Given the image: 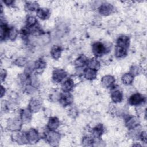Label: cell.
<instances>
[{"mask_svg":"<svg viewBox=\"0 0 147 147\" xmlns=\"http://www.w3.org/2000/svg\"><path fill=\"white\" fill-rule=\"evenodd\" d=\"M26 136L28 142L34 144L37 143L40 140V135L38 131L34 128L30 129L26 133Z\"/></svg>","mask_w":147,"mask_h":147,"instance_id":"52a82bcc","label":"cell"},{"mask_svg":"<svg viewBox=\"0 0 147 147\" xmlns=\"http://www.w3.org/2000/svg\"><path fill=\"white\" fill-rule=\"evenodd\" d=\"M111 89V92L110 94V97L111 100L114 103H118L122 101L123 100V93L119 90L115 88L114 87Z\"/></svg>","mask_w":147,"mask_h":147,"instance_id":"30bf717a","label":"cell"},{"mask_svg":"<svg viewBox=\"0 0 147 147\" xmlns=\"http://www.w3.org/2000/svg\"><path fill=\"white\" fill-rule=\"evenodd\" d=\"M2 2L6 6H12L14 3V1H11V0H6V1H2Z\"/></svg>","mask_w":147,"mask_h":147,"instance_id":"8d00e7d4","label":"cell"},{"mask_svg":"<svg viewBox=\"0 0 147 147\" xmlns=\"http://www.w3.org/2000/svg\"><path fill=\"white\" fill-rule=\"evenodd\" d=\"M36 13L37 17L42 20L48 18L51 15L49 9L45 7H39L36 11Z\"/></svg>","mask_w":147,"mask_h":147,"instance_id":"ac0fdd59","label":"cell"},{"mask_svg":"<svg viewBox=\"0 0 147 147\" xmlns=\"http://www.w3.org/2000/svg\"><path fill=\"white\" fill-rule=\"evenodd\" d=\"M134 76L130 72L124 74L121 77V81L125 85L128 86L132 84L134 81Z\"/></svg>","mask_w":147,"mask_h":147,"instance_id":"cb8c5ba5","label":"cell"},{"mask_svg":"<svg viewBox=\"0 0 147 147\" xmlns=\"http://www.w3.org/2000/svg\"><path fill=\"white\" fill-rule=\"evenodd\" d=\"M107 51L106 45L100 41H96L92 45V52L95 57H101L107 53Z\"/></svg>","mask_w":147,"mask_h":147,"instance_id":"6da1fadb","label":"cell"},{"mask_svg":"<svg viewBox=\"0 0 147 147\" xmlns=\"http://www.w3.org/2000/svg\"><path fill=\"white\" fill-rule=\"evenodd\" d=\"M87 67L98 70L100 67V63L96 57H94L88 60Z\"/></svg>","mask_w":147,"mask_h":147,"instance_id":"f1b7e54d","label":"cell"},{"mask_svg":"<svg viewBox=\"0 0 147 147\" xmlns=\"http://www.w3.org/2000/svg\"><path fill=\"white\" fill-rule=\"evenodd\" d=\"M45 141L51 145H56L60 140V134L55 130H48L45 133Z\"/></svg>","mask_w":147,"mask_h":147,"instance_id":"7a4b0ae2","label":"cell"},{"mask_svg":"<svg viewBox=\"0 0 147 147\" xmlns=\"http://www.w3.org/2000/svg\"><path fill=\"white\" fill-rule=\"evenodd\" d=\"M5 92H6L5 88L2 86H1V98H2L3 95H5Z\"/></svg>","mask_w":147,"mask_h":147,"instance_id":"74e56055","label":"cell"},{"mask_svg":"<svg viewBox=\"0 0 147 147\" xmlns=\"http://www.w3.org/2000/svg\"><path fill=\"white\" fill-rule=\"evenodd\" d=\"M130 45V38L126 35H121L117 38L115 46L128 49Z\"/></svg>","mask_w":147,"mask_h":147,"instance_id":"4fadbf2b","label":"cell"},{"mask_svg":"<svg viewBox=\"0 0 147 147\" xmlns=\"http://www.w3.org/2000/svg\"><path fill=\"white\" fill-rule=\"evenodd\" d=\"M141 71V68L140 67L138 66V65H133L131 68H130V73H131L134 76L138 75L140 74Z\"/></svg>","mask_w":147,"mask_h":147,"instance_id":"d6a6232c","label":"cell"},{"mask_svg":"<svg viewBox=\"0 0 147 147\" xmlns=\"http://www.w3.org/2000/svg\"><path fill=\"white\" fill-rule=\"evenodd\" d=\"M99 13L103 16H107L112 14L114 11V6L108 2H104L100 5L98 8Z\"/></svg>","mask_w":147,"mask_h":147,"instance_id":"5b68a950","label":"cell"},{"mask_svg":"<svg viewBox=\"0 0 147 147\" xmlns=\"http://www.w3.org/2000/svg\"><path fill=\"white\" fill-rule=\"evenodd\" d=\"M97 72L98 70L87 67L83 70V75L87 80H93L97 77Z\"/></svg>","mask_w":147,"mask_h":147,"instance_id":"8fae6325","label":"cell"},{"mask_svg":"<svg viewBox=\"0 0 147 147\" xmlns=\"http://www.w3.org/2000/svg\"><path fill=\"white\" fill-rule=\"evenodd\" d=\"M145 102V97L140 93H134L128 99V103L131 106H140Z\"/></svg>","mask_w":147,"mask_h":147,"instance_id":"277c9868","label":"cell"},{"mask_svg":"<svg viewBox=\"0 0 147 147\" xmlns=\"http://www.w3.org/2000/svg\"><path fill=\"white\" fill-rule=\"evenodd\" d=\"M69 115L71 116L72 118H74L75 117L77 116V114H78V111H77V110L74 108V107H72L71 108L70 110H69Z\"/></svg>","mask_w":147,"mask_h":147,"instance_id":"e575fe53","label":"cell"},{"mask_svg":"<svg viewBox=\"0 0 147 147\" xmlns=\"http://www.w3.org/2000/svg\"><path fill=\"white\" fill-rule=\"evenodd\" d=\"M41 108V102L37 98H32L29 103L28 109L32 113L38 112Z\"/></svg>","mask_w":147,"mask_h":147,"instance_id":"5bb4252c","label":"cell"},{"mask_svg":"<svg viewBox=\"0 0 147 147\" xmlns=\"http://www.w3.org/2000/svg\"><path fill=\"white\" fill-rule=\"evenodd\" d=\"M104 132V127L102 124H98L92 129V134L95 138H99Z\"/></svg>","mask_w":147,"mask_h":147,"instance_id":"44dd1931","label":"cell"},{"mask_svg":"<svg viewBox=\"0 0 147 147\" xmlns=\"http://www.w3.org/2000/svg\"><path fill=\"white\" fill-rule=\"evenodd\" d=\"M14 140L19 144H25L26 142H28L26 133H17V134L14 136Z\"/></svg>","mask_w":147,"mask_h":147,"instance_id":"4316f807","label":"cell"},{"mask_svg":"<svg viewBox=\"0 0 147 147\" xmlns=\"http://www.w3.org/2000/svg\"><path fill=\"white\" fill-rule=\"evenodd\" d=\"M59 101L61 105L64 107L70 106L74 101V97L71 92L63 91L59 94Z\"/></svg>","mask_w":147,"mask_h":147,"instance_id":"3957f363","label":"cell"},{"mask_svg":"<svg viewBox=\"0 0 147 147\" xmlns=\"http://www.w3.org/2000/svg\"><path fill=\"white\" fill-rule=\"evenodd\" d=\"M82 142L84 146H92L94 145L93 144L95 142V140L91 137L86 136L83 138Z\"/></svg>","mask_w":147,"mask_h":147,"instance_id":"4dcf8cb0","label":"cell"},{"mask_svg":"<svg viewBox=\"0 0 147 147\" xmlns=\"http://www.w3.org/2000/svg\"><path fill=\"white\" fill-rule=\"evenodd\" d=\"M60 126V121L56 117H51L47 123V129L49 130H56Z\"/></svg>","mask_w":147,"mask_h":147,"instance_id":"e0dca14e","label":"cell"},{"mask_svg":"<svg viewBox=\"0 0 147 147\" xmlns=\"http://www.w3.org/2000/svg\"><path fill=\"white\" fill-rule=\"evenodd\" d=\"M14 63L16 65H17L18 67H23L26 64L27 61L25 57H20L16 59Z\"/></svg>","mask_w":147,"mask_h":147,"instance_id":"1f68e13d","label":"cell"},{"mask_svg":"<svg viewBox=\"0 0 147 147\" xmlns=\"http://www.w3.org/2000/svg\"><path fill=\"white\" fill-rule=\"evenodd\" d=\"M6 75H7L6 71L5 69H2L1 71V80L2 82L5 79Z\"/></svg>","mask_w":147,"mask_h":147,"instance_id":"d590c367","label":"cell"},{"mask_svg":"<svg viewBox=\"0 0 147 147\" xmlns=\"http://www.w3.org/2000/svg\"><path fill=\"white\" fill-rule=\"evenodd\" d=\"M139 119L135 116L129 115L125 119V125L129 130L137 127L140 125Z\"/></svg>","mask_w":147,"mask_h":147,"instance_id":"ba28073f","label":"cell"},{"mask_svg":"<svg viewBox=\"0 0 147 147\" xmlns=\"http://www.w3.org/2000/svg\"><path fill=\"white\" fill-rule=\"evenodd\" d=\"M75 87V83L72 79L68 78L62 83L61 89L64 92H71Z\"/></svg>","mask_w":147,"mask_h":147,"instance_id":"2e32d148","label":"cell"},{"mask_svg":"<svg viewBox=\"0 0 147 147\" xmlns=\"http://www.w3.org/2000/svg\"><path fill=\"white\" fill-rule=\"evenodd\" d=\"M32 112L28 108L22 109L20 111V119L22 123H28L32 117Z\"/></svg>","mask_w":147,"mask_h":147,"instance_id":"9a60e30c","label":"cell"},{"mask_svg":"<svg viewBox=\"0 0 147 147\" xmlns=\"http://www.w3.org/2000/svg\"><path fill=\"white\" fill-rule=\"evenodd\" d=\"M62 49L59 45H53L50 51V54L52 57L55 60H58L61 55Z\"/></svg>","mask_w":147,"mask_h":147,"instance_id":"ffe728a7","label":"cell"},{"mask_svg":"<svg viewBox=\"0 0 147 147\" xmlns=\"http://www.w3.org/2000/svg\"><path fill=\"white\" fill-rule=\"evenodd\" d=\"M114 55L117 58H123L127 56V49L115 46L114 49Z\"/></svg>","mask_w":147,"mask_h":147,"instance_id":"d4e9b609","label":"cell"},{"mask_svg":"<svg viewBox=\"0 0 147 147\" xmlns=\"http://www.w3.org/2000/svg\"><path fill=\"white\" fill-rule=\"evenodd\" d=\"M37 20L33 16H29L26 20V26L28 28H32L37 25Z\"/></svg>","mask_w":147,"mask_h":147,"instance_id":"83f0119b","label":"cell"},{"mask_svg":"<svg viewBox=\"0 0 147 147\" xmlns=\"http://www.w3.org/2000/svg\"><path fill=\"white\" fill-rule=\"evenodd\" d=\"M115 82V78L110 75H105L101 79V83L102 86L107 88H112L114 87Z\"/></svg>","mask_w":147,"mask_h":147,"instance_id":"7c38bea8","label":"cell"},{"mask_svg":"<svg viewBox=\"0 0 147 147\" xmlns=\"http://www.w3.org/2000/svg\"><path fill=\"white\" fill-rule=\"evenodd\" d=\"M88 59L83 55L79 56L75 61V65L78 68H81L87 65Z\"/></svg>","mask_w":147,"mask_h":147,"instance_id":"d6986e66","label":"cell"},{"mask_svg":"<svg viewBox=\"0 0 147 147\" xmlns=\"http://www.w3.org/2000/svg\"><path fill=\"white\" fill-rule=\"evenodd\" d=\"M46 62L42 59H38L34 64V69L37 73H41L46 67Z\"/></svg>","mask_w":147,"mask_h":147,"instance_id":"603a6c76","label":"cell"},{"mask_svg":"<svg viewBox=\"0 0 147 147\" xmlns=\"http://www.w3.org/2000/svg\"><path fill=\"white\" fill-rule=\"evenodd\" d=\"M67 76V73L63 69H55L52 72V79L56 83H61L66 79Z\"/></svg>","mask_w":147,"mask_h":147,"instance_id":"8992f818","label":"cell"},{"mask_svg":"<svg viewBox=\"0 0 147 147\" xmlns=\"http://www.w3.org/2000/svg\"><path fill=\"white\" fill-rule=\"evenodd\" d=\"M139 137L141 140L144 143L146 142V132L145 131H142L140 133Z\"/></svg>","mask_w":147,"mask_h":147,"instance_id":"836d02e7","label":"cell"},{"mask_svg":"<svg viewBox=\"0 0 147 147\" xmlns=\"http://www.w3.org/2000/svg\"><path fill=\"white\" fill-rule=\"evenodd\" d=\"M22 123V122L20 119H11L7 123V127L11 131L17 132L20 130Z\"/></svg>","mask_w":147,"mask_h":147,"instance_id":"9c48e42d","label":"cell"},{"mask_svg":"<svg viewBox=\"0 0 147 147\" xmlns=\"http://www.w3.org/2000/svg\"><path fill=\"white\" fill-rule=\"evenodd\" d=\"M25 6L26 9L30 11H36L40 7L38 3L36 1H27L25 2Z\"/></svg>","mask_w":147,"mask_h":147,"instance_id":"484cf974","label":"cell"},{"mask_svg":"<svg viewBox=\"0 0 147 147\" xmlns=\"http://www.w3.org/2000/svg\"><path fill=\"white\" fill-rule=\"evenodd\" d=\"M9 30V27L6 24L1 22V28H0V35H1V41L5 40L6 38L8 37V32Z\"/></svg>","mask_w":147,"mask_h":147,"instance_id":"7402d4cb","label":"cell"},{"mask_svg":"<svg viewBox=\"0 0 147 147\" xmlns=\"http://www.w3.org/2000/svg\"><path fill=\"white\" fill-rule=\"evenodd\" d=\"M18 34V32L17 30V29L14 27H10L9 28L7 38L10 39L11 41H13L17 38Z\"/></svg>","mask_w":147,"mask_h":147,"instance_id":"f546056e","label":"cell"}]
</instances>
